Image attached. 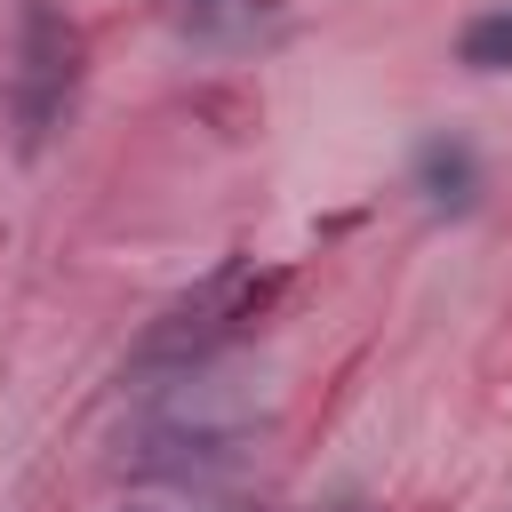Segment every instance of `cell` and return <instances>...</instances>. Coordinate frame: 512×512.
<instances>
[{"mask_svg": "<svg viewBox=\"0 0 512 512\" xmlns=\"http://www.w3.org/2000/svg\"><path fill=\"white\" fill-rule=\"evenodd\" d=\"M280 288H288V280H280L272 264H216V272L144 336V360H208V352L240 344V336L272 312Z\"/></svg>", "mask_w": 512, "mask_h": 512, "instance_id": "cell-1", "label": "cell"}, {"mask_svg": "<svg viewBox=\"0 0 512 512\" xmlns=\"http://www.w3.org/2000/svg\"><path fill=\"white\" fill-rule=\"evenodd\" d=\"M72 80H80V32H72L48 0H32V8H24V64H16V120H24V144L48 136V120H56L64 96H72Z\"/></svg>", "mask_w": 512, "mask_h": 512, "instance_id": "cell-2", "label": "cell"}, {"mask_svg": "<svg viewBox=\"0 0 512 512\" xmlns=\"http://www.w3.org/2000/svg\"><path fill=\"white\" fill-rule=\"evenodd\" d=\"M160 16L200 48H248L280 24V0H160Z\"/></svg>", "mask_w": 512, "mask_h": 512, "instance_id": "cell-3", "label": "cell"}, {"mask_svg": "<svg viewBox=\"0 0 512 512\" xmlns=\"http://www.w3.org/2000/svg\"><path fill=\"white\" fill-rule=\"evenodd\" d=\"M416 192H424L432 208L464 216V208H472V192H480V160H472V144H456V136H432V144L416 152Z\"/></svg>", "mask_w": 512, "mask_h": 512, "instance_id": "cell-4", "label": "cell"}, {"mask_svg": "<svg viewBox=\"0 0 512 512\" xmlns=\"http://www.w3.org/2000/svg\"><path fill=\"white\" fill-rule=\"evenodd\" d=\"M456 56H464L472 72H512V8L472 16V24H464V40H456Z\"/></svg>", "mask_w": 512, "mask_h": 512, "instance_id": "cell-5", "label": "cell"}]
</instances>
